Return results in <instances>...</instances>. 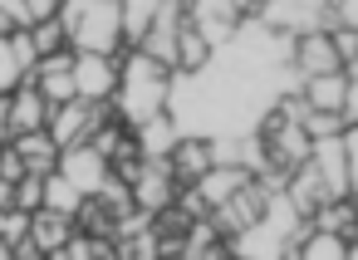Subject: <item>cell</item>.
<instances>
[{"mask_svg": "<svg viewBox=\"0 0 358 260\" xmlns=\"http://www.w3.org/2000/svg\"><path fill=\"white\" fill-rule=\"evenodd\" d=\"M329 40H334V50H338V64H343V69H353V59H358V30L334 25V30H329Z\"/></svg>", "mask_w": 358, "mask_h": 260, "instance_id": "24", "label": "cell"}, {"mask_svg": "<svg viewBox=\"0 0 358 260\" xmlns=\"http://www.w3.org/2000/svg\"><path fill=\"white\" fill-rule=\"evenodd\" d=\"M55 20H59V30H64V45H69V50L118 55V45H123L118 0H59Z\"/></svg>", "mask_w": 358, "mask_h": 260, "instance_id": "4", "label": "cell"}, {"mask_svg": "<svg viewBox=\"0 0 358 260\" xmlns=\"http://www.w3.org/2000/svg\"><path fill=\"white\" fill-rule=\"evenodd\" d=\"M69 231H74V216L50 211V206H35V211H30V240L40 245V255H50V250H55Z\"/></svg>", "mask_w": 358, "mask_h": 260, "instance_id": "18", "label": "cell"}, {"mask_svg": "<svg viewBox=\"0 0 358 260\" xmlns=\"http://www.w3.org/2000/svg\"><path fill=\"white\" fill-rule=\"evenodd\" d=\"M270 30L285 35H304V30H324L329 25V6L324 0H260V15Z\"/></svg>", "mask_w": 358, "mask_h": 260, "instance_id": "10", "label": "cell"}, {"mask_svg": "<svg viewBox=\"0 0 358 260\" xmlns=\"http://www.w3.org/2000/svg\"><path fill=\"white\" fill-rule=\"evenodd\" d=\"M103 123V103H89V99H69V103H55L50 108V123L45 133L55 138V147H69V143H84L94 128Z\"/></svg>", "mask_w": 358, "mask_h": 260, "instance_id": "11", "label": "cell"}, {"mask_svg": "<svg viewBox=\"0 0 358 260\" xmlns=\"http://www.w3.org/2000/svg\"><path fill=\"white\" fill-rule=\"evenodd\" d=\"M289 45L294 35L241 15L236 30L221 45H211L196 69H172L162 113L182 138L255 133L275 113V103L299 89Z\"/></svg>", "mask_w": 358, "mask_h": 260, "instance_id": "1", "label": "cell"}, {"mask_svg": "<svg viewBox=\"0 0 358 260\" xmlns=\"http://www.w3.org/2000/svg\"><path fill=\"white\" fill-rule=\"evenodd\" d=\"M10 138V94H0V143Z\"/></svg>", "mask_w": 358, "mask_h": 260, "instance_id": "27", "label": "cell"}, {"mask_svg": "<svg viewBox=\"0 0 358 260\" xmlns=\"http://www.w3.org/2000/svg\"><path fill=\"white\" fill-rule=\"evenodd\" d=\"M25 35H30V45H35V59H40V55H50V50H64V30H59V20H55V15H50V20H40V25H30Z\"/></svg>", "mask_w": 358, "mask_h": 260, "instance_id": "23", "label": "cell"}, {"mask_svg": "<svg viewBox=\"0 0 358 260\" xmlns=\"http://www.w3.org/2000/svg\"><path fill=\"white\" fill-rule=\"evenodd\" d=\"M133 138H138V157H167L172 147H177V128H172V118L167 113H152L148 123H138L133 128Z\"/></svg>", "mask_w": 358, "mask_h": 260, "instance_id": "17", "label": "cell"}, {"mask_svg": "<svg viewBox=\"0 0 358 260\" xmlns=\"http://www.w3.org/2000/svg\"><path fill=\"white\" fill-rule=\"evenodd\" d=\"M319 182H324V201H338V196H353V177H358V133L353 128H338V133H324V138H309V157H304Z\"/></svg>", "mask_w": 358, "mask_h": 260, "instance_id": "5", "label": "cell"}, {"mask_svg": "<svg viewBox=\"0 0 358 260\" xmlns=\"http://www.w3.org/2000/svg\"><path fill=\"white\" fill-rule=\"evenodd\" d=\"M157 6L162 0H118V20H123V40H143V30H148V20L157 15Z\"/></svg>", "mask_w": 358, "mask_h": 260, "instance_id": "21", "label": "cell"}, {"mask_svg": "<svg viewBox=\"0 0 358 260\" xmlns=\"http://www.w3.org/2000/svg\"><path fill=\"white\" fill-rule=\"evenodd\" d=\"M353 250H358L353 240H343L338 231H324V226H304L294 240V255H304V260H348Z\"/></svg>", "mask_w": 358, "mask_h": 260, "instance_id": "15", "label": "cell"}, {"mask_svg": "<svg viewBox=\"0 0 358 260\" xmlns=\"http://www.w3.org/2000/svg\"><path fill=\"white\" fill-rule=\"evenodd\" d=\"M15 152H20V162H25V172H50L55 167V157H59V147H55V138L45 133V128H35V133H15V138H6Z\"/></svg>", "mask_w": 358, "mask_h": 260, "instance_id": "16", "label": "cell"}, {"mask_svg": "<svg viewBox=\"0 0 358 260\" xmlns=\"http://www.w3.org/2000/svg\"><path fill=\"white\" fill-rule=\"evenodd\" d=\"M69 55H74V94L89 103H108L118 84V59L99 50H69Z\"/></svg>", "mask_w": 358, "mask_h": 260, "instance_id": "9", "label": "cell"}, {"mask_svg": "<svg viewBox=\"0 0 358 260\" xmlns=\"http://www.w3.org/2000/svg\"><path fill=\"white\" fill-rule=\"evenodd\" d=\"M285 196H289L304 216H314V206L324 201V182H319V172H314L309 162H299L294 172H285Z\"/></svg>", "mask_w": 358, "mask_h": 260, "instance_id": "19", "label": "cell"}, {"mask_svg": "<svg viewBox=\"0 0 358 260\" xmlns=\"http://www.w3.org/2000/svg\"><path fill=\"white\" fill-rule=\"evenodd\" d=\"M299 99L319 113H338L343 128H353L358 118V84H353V69H334V74H309L299 79Z\"/></svg>", "mask_w": 358, "mask_h": 260, "instance_id": "6", "label": "cell"}, {"mask_svg": "<svg viewBox=\"0 0 358 260\" xmlns=\"http://www.w3.org/2000/svg\"><path fill=\"white\" fill-rule=\"evenodd\" d=\"M206 40L196 35V25H182V35H177V59H172V69H196L201 59H206Z\"/></svg>", "mask_w": 358, "mask_h": 260, "instance_id": "22", "label": "cell"}, {"mask_svg": "<svg viewBox=\"0 0 358 260\" xmlns=\"http://www.w3.org/2000/svg\"><path fill=\"white\" fill-rule=\"evenodd\" d=\"M167 79H172V69L167 64H157L152 55H143V50H133L123 64H118V84H113V94H118V123H128V128H138V123H148L152 113H162V103H167Z\"/></svg>", "mask_w": 358, "mask_h": 260, "instance_id": "3", "label": "cell"}, {"mask_svg": "<svg viewBox=\"0 0 358 260\" xmlns=\"http://www.w3.org/2000/svg\"><path fill=\"white\" fill-rule=\"evenodd\" d=\"M289 64H294L299 79L343 69V64H338V50H334V40H329V30H304V35H294V45H289Z\"/></svg>", "mask_w": 358, "mask_h": 260, "instance_id": "12", "label": "cell"}, {"mask_svg": "<svg viewBox=\"0 0 358 260\" xmlns=\"http://www.w3.org/2000/svg\"><path fill=\"white\" fill-rule=\"evenodd\" d=\"M59 10V0H0V15L10 20V30H30Z\"/></svg>", "mask_w": 358, "mask_h": 260, "instance_id": "20", "label": "cell"}, {"mask_svg": "<svg viewBox=\"0 0 358 260\" xmlns=\"http://www.w3.org/2000/svg\"><path fill=\"white\" fill-rule=\"evenodd\" d=\"M35 64V45L25 30H10V35H0V94H10Z\"/></svg>", "mask_w": 358, "mask_h": 260, "instance_id": "13", "label": "cell"}, {"mask_svg": "<svg viewBox=\"0 0 358 260\" xmlns=\"http://www.w3.org/2000/svg\"><path fill=\"white\" fill-rule=\"evenodd\" d=\"M309 226V216L285 196V182L265 196V206L255 211V221L250 226H241V231H231V255H250V260H280V255H294V240H299V231Z\"/></svg>", "mask_w": 358, "mask_h": 260, "instance_id": "2", "label": "cell"}, {"mask_svg": "<svg viewBox=\"0 0 358 260\" xmlns=\"http://www.w3.org/2000/svg\"><path fill=\"white\" fill-rule=\"evenodd\" d=\"M0 206H15V182L0 177Z\"/></svg>", "mask_w": 358, "mask_h": 260, "instance_id": "28", "label": "cell"}, {"mask_svg": "<svg viewBox=\"0 0 358 260\" xmlns=\"http://www.w3.org/2000/svg\"><path fill=\"white\" fill-rule=\"evenodd\" d=\"M0 177H6V182L25 177V162H20V152H15L10 143H0Z\"/></svg>", "mask_w": 358, "mask_h": 260, "instance_id": "26", "label": "cell"}, {"mask_svg": "<svg viewBox=\"0 0 358 260\" xmlns=\"http://www.w3.org/2000/svg\"><path fill=\"white\" fill-rule=\"evenodd\" d=\"M15 206H20V211H35V206H40V172L15 177Z\"/></svg>", "mask_w": 358, "mask_h": 260, "instance_id": "25", "label": "cell"}, {"mask_svg": "<svg viewBox=\"0 0 358 260\" xmlns=\"http://www.w3.org/2000/svg\"><path fill=\"white\" fill-rule=\"evenodd\" d=\"M128 196H133V206L148 211V216L177 206V172H172V162H167V157H143V162L133 167V192H128Z\"/></svg>", "mask_w": 358, "mask_h": 260, "instance_id": "7", "label": "cell"}, {"mask_svg": "<svg viewBox=\"0 0 358 260\" xmlns=\"http://www.w3.org/2000/svg\"><path fill=\"white\" fill-rule=\"evenodd\" d=\"M55 172L69 182V187H79L84 196H94L108 177H113V162L94 147V143H69V147H59V157H55Z\"/></svg>", "mask_w": 358, "mask_h": 260, "instance_id": "8", "label": "cell"}, {"mask_svg": "<svg viewBox=\"0 0 358 260\" xmlns=\"http://www.w3.org/2000/svg\"><path fill=\"white\" fill-rule=\"evenodd\" d=\"M50 123V103L40 99V89L30 84V79H20L15 89H10V138L15 133H35V128H45Z\"/></svg>", "mask_w": 358, "mask_h": 260, "instance_id": "14", "label": "cell"}]
</instances>
